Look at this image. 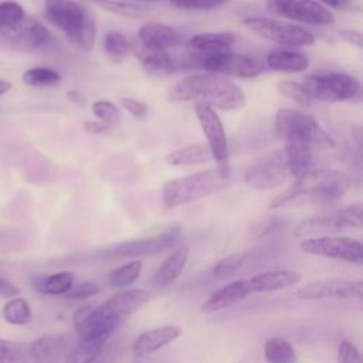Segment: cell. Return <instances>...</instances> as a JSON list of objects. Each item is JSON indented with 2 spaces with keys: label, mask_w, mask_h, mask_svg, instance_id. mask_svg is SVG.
I'll list each match as a JSON object with an SVG mask.
<instances>
[{
  "label": "cell",
  "mask_w": 363,
  "mask_h": 363,
  "mask_svg": "<svg viewBox=\"0 0 363 363\" xmlns=\"http://www.w3.org/2000/svg\"><path fill=\"white\" fill-rule=\"evenodd\" d=\"M149 301V292L140 288L125 289L98 306L85 305L72 318L74 329L81 340L108 339L133 312Z\"/></svg>",
  "instance_id": "1"
},
{
  "label": "cell",
  "mask_w": 363,
  "mask_h": 363,
  "mask_svg": "<svg viewBox=\"0 0 363 363\" xmlns=\"http://www.w3.org/2000/svg\"><path fill=\"white\" fill-rule=\"evenodd\" d=\"M350 184L352 180L339 170L326 167L312 169L272 199L269 208L326 204L342 197L350 189Z\"/></svg>",
  "instance_id": "2"
},
{
  "label": "cell",
  "mask_w": 363,
  "mask_h": 363,
  "mask_svg": "<svg viewBox=\"0 0 363 363\" xmlns=\"http://www.w3.org/2000/svg\"><path fill=\"white\" fill-rule=\"evenodd\" d=\"M167 98L173 102L200 99V102L223 111H235L245 105L241 88L218 74L187 75L169 88Z\"/></svg>",
  "instance_id": "3"
},
{
  "label": "cell",
  "mask_w": 363,
  "mask_h": 363,
  "mask_svg": "<svg viewBox=\"0 0 363 363\" xmlns=\"http://www.w3.org/2000/svg\"><path fill=\"white\" fill-rule=\"evenodd\" d=\"M228 182L230 169L225 164H220L217 167L169 180L163 184L162 201L167 208L186 206L225 189Z\"/></svg>",
  "instance_id": "4"
},
{
  "label": "cell",
  "mask_w": 363,
  "mask_h": 363,
  "mask_svg": "<svg viewBox=\"0 0 363 363\" xmlns=\"http://www.w3.org/2000/svg\"><path fill=\"white\" fill-rule=\"evenodd\" d=\"M45 18L82 51L92 50L96 38L94 17L75 0H45Z\"/></svg>",
  "instance_id": "5"
},
{
  "label": "cell",
  "mask_w": 363,
  "mask_h": 363,
  "mask_svg": "<svg viewBox=\"0 0 363 363\" xmlns=\"http://www.w3.org/2000/svg\"><path fill=\"white\" fill-rule=\"evenodd\" d=\"M275 133L286 142H303L313 147L330 149L333 138L318 123V121L299 109H279L275 115Z\"/></svg>",
  "instance_id": "6"
},
{
  "label": "cell",
  "mask_w": 363,
  "mask_h": 363,
  "mask_svg": "<svg viewBox=\"0 0 363 363\" xmlns=\"http://www.w3.org/2000/svg\"><path fill=\"white\" fill-rule=\"evenodd\" d=\"M190 67L203 68L208 72L218 75H231L238 78H255L265 69L264 64L257 58L238 54L233 51L216 52L208 55H194L190 61Z\"/></svg>",
  "instance_id": "7"
},
{
  "label": "cell",
  "mask_w": 363,
  "mask_h": 363,
  "mask_svg": "<svg viewBox=\"0 0 363 363\" xmlns=\"http://www.w3.org/2000/svg\"><path fill=\"white\" fill-rule=\"evenodd\" d=\"M362 227V204H352L335 213L311 217L299 221L294 228V235L298 238L322 237L326 234L340 233L345 230Z\"/></svg>",
  "instance_id": "8"
},
{
  "label": "cell",
  "mask_w": 363,
  "mask_h": 363,
  "mask_svg": "<svg viewBox=\"0 0 363 363\" xmlns=\"http://www.w3.org/2000/svg\"><path fill=\"white\" fill-rule=\"evenodd\" d=\"M242 24L257 35L282 45L311 47L315 43V35L294 23H288L269 17H247Z\"/></svg>",
  "instance_id": "9"
},
{
  "label": "cell",
  "mask_w": 363,
  "mask_h": 363,
  "mask_svg": "<svg viewBox=\"0 0 363 363\" xmlns=\"http://www.w3.org/2000/svg\"><path fill=\"white\" fill-rule=\"evenodd\" d=\"M311 99L322 102H343L353 99L359 91V81L346 72H326L309 75L303 81Z\"/></svg>",
  "instance_id": "10"
},
{
  "label": "cell",
  "mask_w": 363,
  "mask_h": 363,
  "mask_svg": "<svg viewBox=\"0 0 363 363\" xmlns=\"http://www.w3.org/2000/svg\"><path fill=\"white\" fill-rule=\"evenodd\" d=\"M289 173L284 149H275L258 157L244 174V182L257 190H271L279 187Z\"/></svg>",
  "instance_id": "11"
},
{
  "label": "cell",
  "mask_w": 363,
  "mask_h": 363,
  "mask_svg": "<svg viewBox=\"0 0 363 363\" xmlns=\"http://www.w3.org/2000/svg\"><path fill=\"white\" fill-rule=\"evenodd\" d=\"M299 248L311 255L332 258L360 265L363 262V247L359 240L350 237H311L303 238Z\"/></svg>",
  "instance_id": "12"
},
{
  "label": "cell",
  "mask_w": 363,
  "mask_h": 363,
  "mask_svg": "<svg viewBox=\"0 0 363 363\" xmlns=\"http://www.w3.org/2000/svg\"><path fill=\"white\" fill-rule=\"evenodd\" d=\"M265 6L274 16L292 21L312 26H329L335 23L332 11L318 0H267Z\"/></svg>",
  "instance_id": "13"
},
{
  "label": "cell",
  "mask_w": 363,
  "mask_h": 363,
  "mask_svg": "<svg viewBox=\"0 0 363 363\" xmlns=\"http://www.w3.org/2000/svg\"><path fill=\"white\" fill-rule=\"evenodd\" d=\"M177 244H179V231L170 230L159 235L119 242L112 248H109L105 252V257L108 258L150 257V255H157L169 250H173L177 247Z\"/></svg>",
  "instance_id": "14"
},
{
  "label": "cell",
  "mask_w": 363,
  "mask_h": 363,
  "mask_svg": "<svg viewBox=\"0 0 363 363\" xmlns=\"http://www.w3.org/2000/svg\"><path fill=\"white\" fill-rule=\"evenodd\" d=\"M296 298L302 301L319 299H347L363 296V281L330 278L309 282L295 292Z\"/></svg>",
  "instance_id": "15"
},
{
  "label": "cell",
  "mask_w": 363,
  "mask_h": 363,
  "mask_svg": "<svg viewBox=\"0 0 363 363\" xmlns=\"http://www.w3.org/2000/svg\"><path fill=\"white\" fill-rule=\"evenodd\" d=\"M194 112L207 139V146L210 149L211 157L217 163L225 164L228 160V143L224 126L217 112L214 111L213 106L200 101L194 104Z\"/></svg>",
  "instance_id": "16"
},
{
  "label": "cell",
  "mask_w": 363,
  "mask_h": 363,
  "mask_svg": "<svg viewBox=\"0 0 363 363\" xmlns=\"http://www.w3.org/2000/svg\"><path fill=\"white\" fill-rule=\"evenodd\" d=\"M16 50L20 51H35L41 48L50 38L48 30L34 18H24V21L14 30L1 35Z\"/></svg>",
  "instance_id": "17"
},
{
  "label": "cell",
  "mask_w": 363,
  "mask_h": 363,
  "mask_svg": "<svg viewBox=\"0 0 363 363\" xmlns=\"http://www.w3.org/2000/svg\"><path fill=\"white\" fill-rule=\"evenodd\" d=\"M182 328L177 325H163L142 332L133 346L132 353L135 359H145L149 354L160 350L182 335Z\"/></svg>",
  "instance_id": "18"
},
{
  "label": "cell",
  "mask_w": 363,
  "mask_h": 363,
  "mask_svg": "<svg viewBox=\"0 0 363 363\" xmlns=\"http://www.w3.org/2000/svg\"><path fill=\"white\" fill-rule=\"evenodd\" d=\"M138 38L139 47L153 51H167L180 43V35L173 27L157 21L145 23L139 28Z\"/></svg>",
  "instance_id": "19"
},
{
  "label": "cell",
  "mask_w": 363,
  "mask_h": 363,
  "mask_svg": "<svg viewBox=\"0 0 363 363\" xmlns=\"http://www.w3.org/2000/svg\"><path fill=\"white\" fill-rule=\"evenodd\" d=\"M69 340L64 335H47L30 343L28 356L34 363H60L68 354Z\"/></svg>",
  "instance_id": "20"
},
{
  "label": "cell",
  "mask_w": 363,
  "mask_h": 363,
  "mask_svg": "<svg viewBox=\"0 0 363 363\" xmlns=\"http://www.w3.org/2000/svg\"><path fill=\"white\" fill-rule=\"evenodd\" d=\"M302 275L294 269H271L261 274H257L247 281L248 289L251 294L255 292H272L285 289L299 284Z\"/></svg>",
  "instance_id": "21"
},
{
  "label": "cell",
  "mask_w": 363,
  "mask_h": 363,
  "mask_svg": "<svg viewBox=\"0 0 363 363\" xmlns=\"http://www.w3.org/2000/svg\"><path fill=\"white\" fill-rule=\"evenodd\" d=\"M248 295H251V292L248 289L245 279L233 281V282L221 286L216 292H213L210 295V298L200 306V312L203 315H211V313L220 312V311L242 301Z\"/></svg>",
  "instance_id": "22"
},
{
  "label": "cell",
  "mask_w": 363,
  "mask_h": 363,
  "mask_svg": "<svg viewBox=\"0 0 363 363\" xmlns=\"http://www.w3.org/2000/svg\"><path fill=\"white\" fill-rule=\"evenodd\" d=\"M235 43V35L230 31L221 33H200L187 41V50L197 55H208L216 52L231 51Z\"/></svg>",
  "instance_id": "23"
},
{
  "label": "cell",
  "mask_w": 363,
  "mask_h": 363,
  "mask_svg": "<svg viewBox=\"0 0 363 363\" xmlns=\"http://www.w3.org/2000/svg\"><path fill=\"white\" fill-rule=\"evenodd\" d=\"M189 258V248L186 245L176 247L170 255L162 262L155 275L152 277V285L156 288H166L172 285L186 267Z\"/></svg>",
  "instance_id": "24"
},
{
  "label": "cell",
  "mask_w": 363,
  "mask_h": 363,
  "mask_svg": "<svg viewBox=\"0 0 363 363\" xmlns=\"http://www.w3.org/2000/svg\"><path fill=\"white\" fill-rule=\"evenodd\" d=\"M313 146L303 142H286L285 156L288 162L289 173L296 179L308 173L313 167Z\"/></svg>",
  "instance_id": "25"
},
{
  "label": "cell",
  "mask_w": 363,
  "mask_h": 363,
  "mask_svg": "<svg viewBox=\"0 0 363 363\" xmlns=\"http://www.w3.org/2000/svg\"><path fill=\"white\" fill-rule=\"evenodd\" d=\"M267 65L272 71L281 72H301L309 65L306 54L295 50H272L267 54Z\"/></svg>",
  "instance_id": "26"
},
{
  "label": "cell",
  "mask_w": 363,
  "mask_h": 363,
  "mask_svg": "<svg viewBox=\"0 0 363 363\" xmlns=\"http://www.w3.org/2000/svg\"><path fill=\"white\" fill-rule=\"evenodd\" d=\"M138 57L146 72L153 75H166L174 72L179 65L167 51H153L138 47Z\"/></svg>",
  "instance_id": "27"
},
{
  "label": "cell",
  "mask_w": 363,
  "mask_h": 363,
  "mask_svg": "<svg viewBox=\"0 0 363 363\" xmlns=\"http://www.w3.org/2000/svg\"><path fill=\"white\" fill-rule=\"evenodd\" d=\"M211 159L213 157L207 145L193 143L170 152L166 156V163L170 166H190V164L206 163Z\"/></svg>",
  "instance_id": "28"
},
{
  "label": "cell",
  "mask_w": 363,
  "mask_h": 363,
  "mask_svg": "<svg viewBox=\"0 0 363 363\" xmlns=\"http://www.w3.org/2000/svg\"><path fill=\"white\" fill-rule=\"evenodd\" d=\"M267 363H298V354L292 345L279 336H272L264 343Z\"/></svg>",
  "instance_id": "29"
},
{
  "label": "cell",
  "mask_w": 363,
  "mask_h": 363,
  "mask_svg": "<svg viewBox=\"0 0 363 363\" xmlns=\"http://www.w3.org/2000/svg\"><path fill=\"white\" fill-rule=\"evenodd\" d=\"M33 285L37 291L47 295H64L74 285V275L62 271L47 277H35Z\"/></svg>",
  "instance_id": "30"
},
{
  "label": "cell",
  "mask_w": 363,
  "mask_h": 363,
  "mask_svg": "<svg viewBox=\"0 0 363 363\" xmlns=\"http://www.w3.org/2000/svg\"><path fill=\"white\" fill-rule=\"evenodd\" d=\"M102 48H104L106 58L111 62L119 64L126 58L130 45H129L128 38L122 33L111 30V31L105 33V35H104Z\"/></svg>",
  "instance_id": "31"
},
{
  "label": "cell",
  "mask_w": 363,
  "mask_h": 363,
  "mask_svg": "<svg viewBox=\"0 0 363 363\" xmlns=\"http://www.w3.org/2000/svg\"><path fill=\"white\" fill-rule=\"evenodd\" d=\"M140 271H142V262L130 261L128 264H123V265L112 269L108 274L106 281H108L109 286H112V288L125 289L126 286H129L138 281Z\"/></svg>",
  "instance_id": "32"
},
{
  "label": "cell",
  "mask_w": 363,
  "mask_h": 363,
  "mask_svg": "<svg viewBox=\"0 0 363 363\" xmlns=\"http://www.w3.org/2000/svg\"><path fill=\"white\" fill-rule=\"evenodd\" d=\"M106 340L108 339L81 340L72 350L68 352L65 363H88L104 350Z\"/></svg>",
  "instance_id": "33"
},
{
  "label": "cell",
  "mask_w": 363,
  "mask_h": 363,
  "mask_svg": "<svg viewBox=\"0 0 363 363\" xmlns=\"http://www.w3.org/2000/svg\"><path fill=\"white\" fill-rule=\"evenodd\" d=\"M26 18V11L17 1H0V35L14 30Z\"/></svg>",
  "instance_id": "34"
},
{
  "label": "cell",
  "mask_w": 363,
  "mask_h": 363,
  "mask_svg": "<svg viewBox=\"0 0 363 363\" xmlns=\"http://www.w3.org/2000/svg\"><path fill=\"white\" fill-rule=\"evenodd\" d=\"M3 318L11 325H26L31 319V309L24 298H13L3 308Z\"/></svg>",
  "instance_id": "35"
},
{
  "label": "cell",
  "mask_w": 363,
  "mask_h": 363,
  "mask_svg": "<svg viewBox=\"0 0 363 363\" xmlns=\"http://www.w3.org/2000/svg\"><path fill=\"white\" fill-rule=\"evenodd\" d=\"M60 81L61 75L57 71L45 67H34L24 71L23 74V82L35 88L52 86L57 85Z\"/></svg>",
  "instance_id": "36"
},
{
  "label": "cell",
  "mask_w": 363,
  "mask_h": 363,
  "mask_svg": "<svg viewBox=\"0 0 363 363\" xmlns=\"http://www.w3.org/2000/svg\"><path fill=\"white\" fill-rule=\"evenodd\" d=\"M248 255L245 252H237V254H230L221 259H218L211 269V274L217 279H225L231 275H234L245 262H247Z\"/></svg>",
  "instance_id": "37"
},
{
  "label": "cell",
  "mask_w": 363,
  "mask_h": 363,
  "mask_svg": "<svg viewBox=\"0 0 363 363\" xmlns=\"http://www.w3.org/2000/svg\"><path fill=\"white\" fill-rule=\"evenodd\" d=\"M94 4L99 6L101 9L118 14L121 17H128V18H138L145 16V10L139 6H135L132 3H125V1H119V0H89Z\"/></svg>",
  "instance_id": "38"
},
{
  "label": "cell",
  "mask_w": 363,
  "mask_h": 363,
  "mask_svg": "<svg viewBox=\"0 0 363 363\" xmlns=\"http://www.w3.org/2000/svg\"><path fill=\"white\" fill-rule=\"evenodd\" d=\"M278 89L282 95L288 96L294 102H296L301 106H309L311 105V96L308 95L306 89L302 84H298L292 79H281L278 82Z\"/></svg>",
  "instance_id": "39"
},
{
  "label": "cell",
  "mask_w": 363,
  "mask_h": 363,
  "mask_svg": "<svg viewBox=\"0 0 363 363\" xmlns=\"http://www.w3.org/2000/svg\"><path fill=\"white\" fill-rule=\"evenodd\" d=\"M92 112L98 118V121L106 123L108 126L116 125L122 118V112L115 104L102 99L92 104Z\"/></svg>",
  "instance_id": "40"
},
{
  "label": "cell",
  "mask_w": 363,
  "mask_h": 363,
  "mask_svg": "<svg viewBox=\"0 0 363 363\" xmlns=\"http://www.w3.org/2000/svg\"><path fill=\"white\" fill-rule=\"evenodd\" d=\"M0 363H27V352L18 343L0 339Z\"/></svg>",
  "instance_id": "41"
},
{
  "label": "cell",
  "mask_w": 363,
  "mask_h": 363,
  "mask_svg": "<svg viewBox=\"0 0 363 363\" xmlns=\"http://www.w3.org/2000/svg\"><path fill=\"white\" fill-rule=\"evenodd\" d=\"M101 291L99 285L94 281H84L79 284L72 285L65 294L64 296L68 299H86L91 298L94 295H96Z\"/></svg>",
  "instance_id": "42"
},
{
  "label": "cell",
  "mask_w": 363,
  "mask_h": 363,
  "mask_svg": "<svg viewBox=\"0 0 363 363\" xmlns=\"http://www.w3.org/2000/svg\"><path fill=\"white\" fill-rule=\"evenodd\" d=\"M337 363H362L357 347L347 339H343L337 347Z\"/></svg>",
  "instance_id": "43"
},
{
  "label": "cell",
  "mask_w": 363,
  "mask_h": 363,
  "mask_svg": "<svg viewBox=\"0 0 363 363\" xmlns=\"http://www.w3.org/2000/svg\"><path fill=\"white\" fill-rule=\"evenodd\" d=\"M173 6L179 9H196V10H210L223 6L228 0H169Z\"/></svg>",
  "instance_id": "44"
},
{
  "label": "cell",
  "mask_w": 363,
  "mask_h": 363,
  "mask_svg": "<svg viewBox=\"0 0 363 363\" xmlns=\"http://www.w3.org/2000/svg\"><path fill=\"white\" fill-rule=\"evenodd\" d=\"M121 105L122 108H125L133 118H138V119H143L146 115H147V106L135 99V98H122L121 99Z\"/></svg>",
  "instance_id": "45"
},
{
  "label": "cell",
  "mask_w": 363,
  "mask_h": 363,
  "mask_svg": "<svg viewBox=\"0 0 363 363\" xmlns=\"http://www.w3.org/2000/svg\"><path fill=\"white\" fill-rule=\"evenodd\" d=\"M339 35L342 37L343 41H346L347 44H352L357 48L363 47V35L360 31L357 30H340Z\"/></svg>",
  "instance_id": "46"
},
{
  "label": "cell",
  "mask_w": 363,
  "mask_h": 363,
  "mask_svg": "<svg viewBox=\"0 0 363 363\" xmlns=\"http://www.w3.org/2000/svg\"><path fill=\"white\" fill-rule=\"evenodd\" d=\"M82 128L89 135H99V133L106 132L111 126H108L106 123H104V122L96 119V121H86V122H84Z\"/></svg>",
  "instance_id": "47"
},
{
  "label": "cell",
  "mask_w": 363,
  "mask_h": 363,
  "mask_svg": "<svg viewBox=\"0 0 363 363\" xmlns=\"http://www.w3.org/2000/svg\"><path fill=\"white\" fill-rule=\"evenodd\" d=\"M18 294H20V289L16 285H13L11 282L0 278V296L16 298Z\"/></svg>",
  "instance_id": "48"
},
{
  "label": "cell",
  "mask_w": 363,
  "mask_h": 363,
  "mask_svg": "<svg viewBox=\"0 0 363 363\" xmlns=\"http://www.w3.org/2000/svg\"><path fill=\"white\" fill-rule=\"evenodd\" d=\"M115 360V347H104V350L88 363H112Z\"/></svg>",
  "instance_id": "49"
},
{
  "label": "cell",
  "mask_w": 363,
  "mask_h": 363,
  "mask_svg": "<svg viewBox=\"0 0 363 363\" xmlns=\"http://www.w3.org/2000/svg\"><path fill=\"white\" fill-rule=\"evenodd\" d=\"M275 227H277V221L275 220H272V218H269V220H267V221H264L262 224H259V227H255V230H254V233L251 234L252 237H262V235H267V234H269L271 231H274L275 230Z\"/></svg>",
  "instance_id": "50"
},
{
  "label": "cell",
  "mask_w": 363,
  "mask_h": 363,
  "mask_svg": "<svg viewBox=\"0 0 363 363\" xmlns=\"http://www.w3.org/2000/svg\"><path fill=\"white\" fill-rule=\"evenodd\" d=\"M67 98H68V101H71L72 104H75L78 106H84L85 105L84 95L79 91H77V89H69L67 92Z\"/></svg>",
  "instance_id": "51"
},
{
  "label": "cell",
  "mask_w": 363,
  "mask_h": 363,
  "mask_svg": "<svg viewBox=\"0 0 363 363\" xmlns=\"http://www.w3.org/2000/svg\"><path fill=\"white\" fill-rule=\"evenodd\" d=\"M11 89V82L6 81V79H0V95L9 92Z\"/></svg>",
  "instance_id": "52"
},
{
  "label": "cell",
  "mask_w": 363,
  "mask_h": 363,
  "mask_svg": "<svg viewBox=\"0 0 363 363\" xmlns=\"http://www.w3.org/2000/svg\"><path fill=\"white\" fill-rule=\"evenodd\" d=\"M336 1H337V9H343L350 3V0H336Z\"/></svg>",
  "instance_id": "53"
},
{
  "label": "cell",
  "mask_w": 363,
  "mask_h": 363,
  "mask_svg": "<svg viewBox=\"0 0 363 363\" xmlns=\"http://www.w3.org/2000/svg\"><path fill=\"white\" fill-rule=\"evenodd\" d=\"M322 3H325L326 6H332V7H336L337 9V1L336 0H320Z\"/></svg>",
  "instance_id": "54"
},
{
  "label": "cell",
  "mask_w": 363,
  "mask_h": 363,
  "mask_svg": "<svg viewBox=\"0 0 363 363\" xmlns=\"http://www.w3.org/2000/svg\"><path fill=\"white\" fill-rule=\"evenodd\" d=\"M145 1H156V0H145Z\"/></svg>",
  "instance_id": "55"
}]
</instances>
